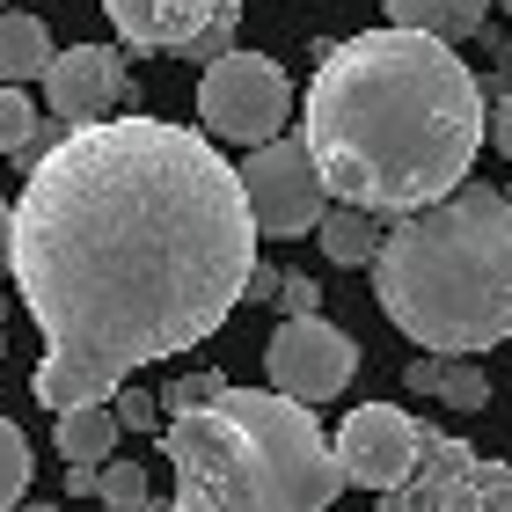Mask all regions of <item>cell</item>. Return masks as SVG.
Wrapping results in <instances>:
<instances>
[{"label": "cell", "instance_id": "obj_1", "mask_svg": "<svg viewBox=\"0 0 512 512\" xmlns=\"http://www.w3.org/2000/svg\"><path fill=\"white\" fill-rule=\"evenodd\" d=\"M256 242L242 169L205 132L147 110L59 132L15 198V293L44 330L30 395L66 417L205 344L249 300Z\"/></svg>", "mask_w": 512, "mask_h": 512}, {"label": "cell", "instance_id": "obj_2", "mask_svg": "<svg viewBox=\"0 0 512 512\" xmlns=\"http://www.w3.org/2000/svg\"><path fill=\"white\" fill-rule=\"evenodd\" d=\"M483 132V81L454 59V44L395 22L330 44L300 103V139L330 198L381 220L447 205L476 169Z\"/></svg>", "mask_w": 512, "mask_h": 512}, {"label": "cell", "instance_id": "obj_3", "mask_svg": "<svg viewBox=\"0 0 512 512\" xmlns=\"http://www.w3.org/2000/svg\"><path fill=\"white\" fill-rule=\"evenodd\" d=\"M374 300L417 352L476 359L512 337V198L461 183L447 205L395 220L374 264Z\"/></svg>", "mask_w": 512, "mask_h": 512}, {"label": "cell", "instance_id": "obj_4", "mask_svg": "<svg viewBox=\"0 0 512 512\" xmlns=\"http://www.w3.org/2000/svg\"><path fill=\"white\" fill-rule=\"evenodd\" d=\"M161 454L176 469V512H330L352 483L315 410L278 388H227L176 417Z\"/></svg>", "mask_w": 512, "mask_h": 512}, {"label": "cell", "instance_id": "obj_5", "mask_svg": "<svg viewBox=\"0 0 512 512\" xmlns=\"http://www.w3.org/2000/svg\"><path fill=\"white\" fill-rule=\"evenodd\" d=\"M198 118L213 139H235V147H271L286 139L293 118V81L271 52H227L220 66L198 74Z\"/></svg>", "mask_w": 512, "mask_h": 512}, {"label": "cell", "instance_id": "obj_6", "mask_svg": "<svg viewBox=\"0 0 512 512\" xmlns=\"http://www.w3.org/2000/svg\"><path fill=\"white\" fill-rule=\"evenodd\" d=\"M242 191H249V213H256V235L271 242H293V235H315L330 220V183H322L308 139H271L242 161Z\"/></svg>", "mask_w": 512, "mask_h": 512}, {"label": "cell", "instance_id": "obj_7", "mask_svg": "<svg viewBox=\"0 0 512 512\" xmlns=\"http://www.w3.org/2000/svg\"><path fill=\"white\" fill-rule=\"evenodd\" d=\"M337 461L359 491H403L417 483V461H425V425L403 410V403H359L352 417L337 425Z\"/></svg>", "mask_w": 512, "mask_h": 512}, {"label": "cell", "instance_id": "obj_8", "mask_svg": "<svg viewBox=\"0 0 512 512\" xmlns=\"http://www.w3.org/2000/svg\"><path fill=\"white\" fill-rule=\"evenodd\" d=\"M271 388L278 395H293V403H330V395L352 388L359 374V344L337 330V322H322V315H293V322H278V337H271Z\"/></svg>", "mask_w": 512, "mask_h": 512}, {"label": "cell", "instance_id": "obj_9", "mask_svg": "<svg viewBox=\"0 0 512 512\" xmlns=\"http://www.w3.org/2000/svg\"><path fill=\"white\" fill-rule=\"evenodd\" d=\"M125 52L118 44H74V52H59V66L44 74V103H52V118L66 132H81V125H103L110 110L125 103Z\"/></svg>", "mask_w": 512, "mask_h": 512}, {"label": "cell", "instance_id": "obj_10", "mask_svg": "<svg viewBox=\"0 0 512 512\" xmlns=\"http://www.w3.org/2000/svg\"><path fill=\"white\" fill-rule=\"evenodd\" d=\"M125 52H183L220 15H242V0H103Z\"/></svg>", "mask_w": 512, "mask_h": 512}, {"label": "cell", "instance_id": "obj_11", "mask_svg": "<svg viewBox=\"0 0 512 512\" xmlns=\"http://www.w3.org/2000/svg\"><path fill=\"white\" fill-rule=\"evenodd\" d=\"M59 66V52H52V30H44V15H30V8H8L0 15V81L8 88H30V81H44Z\"/></svg>", "mask_w": 512, "mask_h": 512}, {"label": "cell", "instance_id": "obj_12", "mask_svg": "<svg viewBox=\"0 0 512 512\" xmlns=\"http://www.w3.org/2000/svg\"><path fill=\"white\" fill-rule=\"evenodd\" d=\"M315 242H322V256H330L337 271H374L381 249H388L381 213H359V205H330V220L315 227Z\"/></svg>", "mask_w": 512, "mask_h": 512}, {"label": "cell", "instance_id": "obj_13", "mask_svg": "<svg viewBox=\"0 0 512 512\" xmlns=\"http://www.w3.org/2000/svg\"><path fill=\"white\" fill-rule=\"evenodd\" d=\"M395 30H425L439 44H461V37H476L483 30V15L498 8V0H381Z\"/></svg>", "mask_w": 512, "mask_h": 512}, {"label": "cell", "instance_id": "obj_14", "mask_svg": "<svg viewBox=\"0 0 512 512\" xmlns=\"http://www.w3.org/2000/svg\"><path fill=\"white\" fill-rule=\"evenodd\" d=\"M118 410L110 403H88V410H66L59 417V454H66V469H103L110 447H118Z\"/></svg>", "mask_w": 512, "mask_h": 512}, {"label": "cell", "instance_id": "obj_15", "mask_svg": "<svg viewBox=\"0 0 512 512\" xmlns=\"http://www.w3.org/2000/svg\"><path fill=\"white\" fill-rule=\"evenodd\" d=\"M476 469H483V454L469 447V439H447V432H432V425H425V461H417V491H447V483L476 476Z\"/></svg>", "mask_w": 512, "mask_h": 512}, {"label": "cell", "instance_id": "obj_16", "mask_svg": "<svg viewBox=\"0 0 512 512\" xmlns=\"http://www.w3.org/2000/svg\"><path fill=\"white\" fill-rule=\"evenodd\" d=\"M37 461H30V432L15 417H0V512H22V491H30Z\"/></svg>", "mask_w": 512, "mask_h": 512}, {"label": "cell", "instance_id": "obj_17", "mask_svg": "<svg viewBox=\"0 0 512 512\" xmlns=\"http://www.w3.org/2000/svg\"><path fill=\"white\" fill-rule=\"evenodd\" d=\"M44 132H52V125L37 118L30 88H8V81H0V154H30Z\"/></svg>", "mask_w": 512, "mask_h": 512}, {"label": "cell", "instance_id": "obj_18", "mask_svg": "<svg viewBox=\"0 0 512 512\" xmlns=\"http://www.w3.org/2000/svg\"><path fill=\"white\" fill-rule=\"evenodd\" d=\"M96 505H110V512H147V505H154V491H147V469H139V461H103Z\"/></svg>", "mask_w": 512, "mask_h": 512}, {"label": "cell", "instance_id": "obj_19", "mask_svg": "<svg viewBox=\"0 0 512 512\" xmlns=\"http://www.w3.org/2000/svg\"><path fill=\"white\" fill-rule=\"evenodd\" d=\"M220 395H227V381L205 366V374H176L169 388H161V410H169V417H191V410H205V403H220Z\"/></svg>", "mask_w": 512, "mask_h": 512}, {"label": "cell", "instance_id": "obj_20", "mask_svg": "<svg viewBox=\"0 0 512 512\" xmlns=\"http://www.w3.org/2000/svg\"><path fill=\"white\" fill-rule=\"evenodd\" d=\"M439 403H454V410H483V403H491V381H483V366H476V359H447Z\"/></svg>", "mask_w": 512, "mask_h": 512}, {"label": "cell", "instance_id": "obj_21", "mask_svg": "<svg viewBox=\"0 0 512 512\" xmlns=\"http://www.w3.org/2000/svg\"><path fill=\"white\" fill-rule=\"evenodd\" d=\"M110 410H118V425H125V432H154V417H169L147 388H132V381H125L118 395H110Z\"/></svg>", "mask_w": 512, "mask_h": 512}, {"label": "cell", "instance_id": "obj_22", "mask_svg": "<svg viewBox=\"0 0 512 512\" xmlns=\"http://www.w3.org/2000/svg\"><path fill=\"white\" fill-rule=\"evenodd\" d=\"M417 491V483H410ZM425 498V512H491L483 505V491H476V476H461V483H447V491H417Z\"/></svg>", "mask_w": 512, "mask_h": 512}, {"label": "cell", "instance_id": "obj_23", "mask_svg": "<svg viewBox=\"0 0 512 512\" xmlns=\"http://www.w3.org/2000/svg\"><path fill=\"white\" fill-rule=\"evenodd\" d=\"M315 300H322V286H315V278L308 271H286V286H278V315H315Z\"/></svg>", "mask_w": 512, "mask_h": 512}, {"label": "cell", "instance_id": "obj_24", "mask_svg": "<svg viewBox=\"0 0 512 512\" xmlns=\"http://www.w3.org/2000/svg\"><path fill=\"white\" fill-rule=\"evenodd\" d=\"M476 491H483V505H491V512H512V461H483V469H476Z\"/></svg>", "mask_w": 512, "mask_h": 512}, {"label": "cell", "instance_id": "obj_25", "mask_svg": "<svg viewBox=\"0 0 512 512\" xmlns=\"http://www.w3.org/2000/svg\"><path fill=\"white\" fill-rule=\"evenodd\" d=\"M278 286H286V271H278V264H256V278H249V300L278 308Z\"/></svg>", "mask_w": 512, "mask_h": 512}, {"label": "cell", "instance_id": "obj_26", "mask_svg": "<svg viewBox=\"0 0 512 512\" xmlns=\"http://www.w3.org/2000/svg\"><path fill=\"white\" fill-rule=\"evenodd\" d=\"M439 381H447V359H410V388L417 395H439Z\"/></svg>", "mask_w": 512, "mask_h": 512}, {"label": "cell", "instance_id": "obj_27", "mask_svg": "<svg viewBox=\"0 0 512 512\" xmlns=\"http://www.w3.org/2000/svg\"><path fill=\"white\" fill-rule=\"evenodd\" d=\"M0 271H15V205L0 198Z\"/></svg>", "mask_w": 512, "mask_h": 512}, {"label": "cell", "instance_id": "obj_28", "mask_svg": "<svg viewBox=\"0 0 512 512\" xmlns=\"http://www.w3.org/2000/svg\"><path fill=\"white\" fill-rule=\"evenodd\" d=\"M374 505H381V512H425V498H417V491H410V483H403V491H381Z\"/></svg>", "mask_w": 512, "mask_h": 512}, {"label": "cell", "instance_id": "obj_29", "mask_svg": "<svg viewBox=\"0 0 512 512\" xmlns=\"http://www.w3.org/2000/svg\"><path fill=\"white\" fill-rule=\"evenodd\" d=\"M491 132H498V154L512 161V96H498V118H491Z\"/></svg>", "mask_w": 512, "mask_h": 512}, {"label": "cell", "instance_id": "obj_30", "mask_svg": "<svg viewBox=\"0 0 512 512\" xmlns=\"http://www.w3.org/2000/svg\"><path fill=\"white\" fill-rule=\"evenodd\" d=\"M491 88H505V96H512V44H498V52H491Z\"/></svg>", "mask_w": 512, "mask_h": 512}, {"label": "cell", "instance_id": "obj_31", "mask_svg": "<svg viewBox=\"0 0 512 512\" xmlns=\"http://www.w3.org/2000/svg\"><path fill=\"white\" fill-rule=\"evenodd\" d=\"M96 483H103V469H66V491L74 498H96Z\"/></svg>", "mask_w": 512, "mask_h": 512}, {"label": "cell", "instance_id": "obj_32", "mask_svg": "<svg viewBox=\"0 0 512 512\" xmlns=\"http://www.w3.org/2000/svg\"><path fill=\"white\" fill-rule=\"evenodd\" d=\"M22 512H59V505H22Z\"/></svg>", "mask_w": 512, "mask_h": 512}, {"label": "cell", "instance_id": "obj_33", "mask_svg": "<svg viewBox=\"0 0 512 512\" xmlns=\"http://www.w3.org/2000/svg\"><path fill=\"white\" fill-rule=\"evenodd\" d=\"M8 8H15V0H0V15H8Z\"/></svg>", "mask_w": 512, "mask_h": 512}, {"label": "cell", "instance_id": "obj_34", "mask_svg": "<svg viewBox=\"0 0 512 512\" xmlns=\"http://www.w3.org/2000/svg\"><path fill=\"white\" fill-rule=\"evenodd\" d=\"M498 8H505V15H512V0H498Z\"/></svg>", "mask_w": 512, "mask_h": 512}, {"label": "cell", "instance_id": "obj_35", "mask_svg": "<svg viewBox=\"0 0 512 512\" xmlns=\"http://www.w3.org/2000/svg\"><path fill=\"white\" fill-rule=\"evenodd\" d=\"M0 315H8V300H0Z\"/></svg>", "mask_w": 512, "mask_h": 512}]
</instances>
